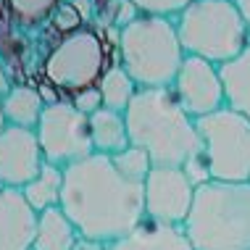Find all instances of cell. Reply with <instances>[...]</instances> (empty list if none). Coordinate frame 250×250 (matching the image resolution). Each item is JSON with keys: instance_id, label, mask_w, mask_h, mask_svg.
<instances>
[{"instance_id": "obj_6", "label": "cell", "mask_w": 250, "mask_h": 250, "mask_svg": "<svg viewBox=\"0 0 250 250\" xmlns=\"http://www.w3.org/2000/svg\"><path fill=\"white\" fill-rule=\"evenodd\" d=\"M116 61H113V53L108 48L103 32L82 24L79 29L58 35L48 56L42 58V79L53 90L66 92L71 98L77 92L98 87L105 71Z\"/></svg>"}, {"instance_id": "obj_15", "label": "cell", "mask_w": 250, "mask_h": 250, "mask_svg": "<svg viewBox=\"0 0 250 250\" xmlns=\"http://www.w3.org/2000/svg\"><path fill=\"white\" fill-rule=\"evenodd\" d=\"M79 240L74 221L61 206L48 208L37 216V234L32 250H71Z\"/></svg>"}, {"instance_id": "obj_14", "label": "cell", "mask_w": 250, "mask_h": 250, "mask_svg": "<svg viewBox=\"0 0 250 250\" xmlns=\"http://www.w3.org/2000/svg\"><path fill=\"white\" fill-rule=\"evenodd\" d=\"M90 134H92V147L100 155H119L132 145L129 140V126L126 116L111 108H100L90 116Z\"/></svg>"}, {"instance_id": "obj_16", "label": "cell", "mask_w": 250, "mask_h": 250, "mask_svg": "<svg viewBox=\"0 0 250 250\" xmlns=\"http://www.w3.org/2000/svg\"><path fill=\"white\" fill-rule=\"evenodd\" d=\"M45 105L48 103H45L42 92L29 84H13L11 92L3 98V111L8 126H21V129H37Z\"/></svg>"}, {"instance_id": "obj_18", "label": "cell", "mask_w": 250, "mask_h": 250, "mask_svg": "<svg viewBox=\"0 0 250 250\" xmlns=\"http://www.w3.org/2000/svg\"><path fill=\"white\" fill-rule=\"evenodd\" d=\"M21 192H24L26 203H29L37 213L61 206V195H63V168L45 164L42 171H40Z\"/></svg>"}, {"instance_id": "obj_22", "label": "cell", "mask_w": 250, "mask_h": 250, "mask_svg": "<svg viewBox=\"0 0 250 250\" xmlns=\"http://www.w3.org/2000/svg\"><path fill=\"white\" fill-rule=\"evenodd\" d=\"M143 16H161V19H177L185 8H190L195 0H132Z\"/></svg>"}, {"instance_id": "obj_30", "label": "cell", "mask_w": 250, "mask_h": 250, "mask_svg": "<svg viewBox=\"0 0 250 250\" xmlns=\"http://www.w3.org/2000/svg\"><path fill=\"white\" fill-rule=\"evenodd\" d=\"M229 3H234V0H229Z\"/></svg>"}, {"instance_id": "obj_25", "label": "cell", "mask_w": 250, "mask_h": 250, "mask_svg": "<svg viewBox=\"0 0 250 250\" xmlns=\"http://www.w3.org/2000/svg\"><path fill=\"white\" fill-rule=\"evenodd\" d=\"M71 250H108V245L105 242H98V240H90V237H79Z\"/></svg>"}, {"instance_id": "obj_1", "label": "cell", "mask_w": 250, "mask_h": 250, "mask_svg": "<svg viewBox=\"0 0 250 250\" xmlns=\"http://www.w3.org/2000/svg\"><path fill=\"white\" fill-rule=\"evenodd\" d=\"M61 208L79 237L111 245L145 221V185L126 179L111 155L92 153L63 168Z\"/></svg>"}, {"instance_id": "obj_10", "label": "cell", "mask_w": 250, "mask_h": 250, "mask_svg": "<svg viewBox=\"0 0 250 250\" xmlns=\"http://www.w3.org/2000/svg\"><path fill=\"white\" fill-rule=\"evenodd\" d=\"M171 92L192 119H203L227 105L219 66L195 56H185L177 79L171 84Z\"/></svg>"}, {"instance_id": "obj_5", "label": "cell", "mask_w": 250, "mask_h": 250, "mask_svg": "<svg viewBox=\"0 0 250 250\" xmlns=\"http://www.w3.org/2000/svg\"><path fill=\"white\" fill-rule=\"evenodd\" d=\"M185 56L203 58L213 66L234 61L250 45V32L237 3L195 0L174 19Z\"/></svg>"}, {"instance_id": "obj_13", "label": "cell", "mask_w": 250, "mask_h": 250, "mask_svg": "<svg viewBox=\"0 0 250 250\" xmlns=\"http://www.w3.org/2000/svg\"><path fill=\"white\" fill-rule=\"evenodd\" d=\"M108 250H195L187 240L185 229L171 224H158V221L145 219L137 229H132L126 237L111 242Z\"/></svg>"}, {"instance_id": "obj_27", "label": "cell", "mask_w": 250, "mask_h": 250, "mask_svg": "<svg viewBox=\"0 0 250 250\" xmlns=\"http://www.w3.org/2000/svg\"><path fill=\"white\" fill-rule=\"evenodd\" d=\"M234 3H237L242 19H245V24H248V32H250V0H234Z\"/></svg>"}, {"instance_id": "obj_28", "label": "cell", "mask_w": 250, "mask_h": 250, "mask_svg": "<svg viewBox=\"0 0 250 250\" xmlns=\"http://www.w3.org/2000/svg\"><path fill=\"white\" fill-rule=\"evenodd\" d=\"M5 126H8V121H5V111H3V100H0V134L5 132Z\"/></svg>"}, {"instance_id": "obj_12", "label": "cell", "mask_w": 250, "mask_h": 250, "mask_svg": "<svg viewBox=\"0 0 250 250\" xmlns=\"http://www.w3.org/2000/svg\"><path fill=\"white\" fill-rule=\"evenodd\" d=\"M37 211L21 190L0 187V250H32L37 234Z\"/></svg>"}, {"instance_id": "obj_17", "label": "cell", "mask_w": 250, "mask_h": 250, "mask_svg": "<svg viewBox=\"0 0 250 250\" xmlns=\"http://www.w3.org/2000/svg\"><path fill=\"white\" fill-rule=\"evenodd\" d=\"M227 105L250 121V45L234 61L219 66Z\"/></svg>"}, {"instance_id": "obj_29", "label": "cell", "mask_w": 250, "mask_h": 250, "mask_svg": "<svg viewBox=\"0 0 250 250\" xmlns=\"http://www.w3.org/2000/svg\"><path fill=\"white\" fill-rule=\"evenodd\" d=\"M0 8H3V0H0Z\"/></svg>"}, {"instance_id": "obj_23", "label": "cell", "mask_w": 250, "mask_h": 250, "mask_svg": "<svg viewBox=\"0 0 250 250\" xmlns=\"http://www.w3.org/2000/svg\"><path fill=\"white\" fill-rule=\"evenodd\" d=\"M66 100H71V103L77 105L82 113H87V116H92L95 111H100V108H103V98H100V90H98V87L84 90V92H77V95H71V98H66Z\"/></svg>"}, {"instance_id": "obj_26", "label": "cell", "mask_w": 250, "mask_h": 250, "mask_svg": "<svg viewBox=\"0 0 250 250\" xmlns=\"http://www.w3.org/2000/svg\"><path fill=\"white\" fill-rule=\"evenodd\" d=\"M11 87H13V82H11L8 71H5V66L0 63V100H3V98L11 92Z\"/></svg>"}, {"instance_id": "obj_11", "label": "cell", "mask_w": 250, "mask_h": 250, "mask_svg": "<svg viewBox=\"0 0 250 250\" xmlns=\"http://www.w3.org/2000/svg\"><path fill=\"white\" fill-rule=\"evenodd\" d=\"M48 164L35 129L5 126L0 134V187L24 190Z\"/></svg>"}, {"instance_id": "obj_8", "label": "cell", "mask_w": 250, "mask_h": 250, "mask_svg": "<svg viewBox=\"0 0 250 250\" xmlns=\"http://www.w3.org/2000/svg\"><path fill=\"white\" fill-rule=\"evenodd\" d=\"M35 132L45 161L53 166L69 168L71 164H79L95 153L90 134V116L66 98L50 100L45 105Z\"/></svg>"}, {"instance_id": "obj_21", "label": "cell", "mask_w": 250, "mask_h": 250, "mask_svg": "<svg viewBox=\"0 0 250 250\" xmlns=\"http://www.w3.org/2000/svg\"><path fill=\"white\" fill-rule=\"evenodd\" d=\"M113 164L119 166V171L124 174L126 179L140 182V185H145L147 174L153 171V161H150V155H147V150L134 147V145H129L124 153L113 155Z\"/></svg>"}, {"instance_id": "obj_20", "label": "cell", "mask_w": 250, "mask_h": 250, "mask_svg": "<svg viewBox=\"0 0 250 250\" xmlns=\"http://www.w3.org/2000/svg\"><path fill=\"white\" fill-rule=\"evenodd\" d=\"M98 90H100V98H103V108L126 113V108H129V103L134 100L140 87L134 84V79L124 71V66L116 61V63L105 71V77L100 79Z\"/></svg>"}, {"instance_id": "obj_9", "label": "cell", "mask_w": 250, "mask_h": 250, "mask_svg": "<svg viewBox=\"0 0 250 250\" xmlns=\"http://www.w3.org/2000/svg\"><path fill=\"white\" fill-rule=\"evenodd\" d=\"M195 200V185L182 166H153L145 179V219L185 227Z\"/></svg>"}, {"instance_id": "obj_3", "label": "cell", "mask_w": 250, "mask_h": 250, "mask_svg": "<svg viewBox=\"0 0 250 250\" xmlns=\"http://www.w3.org/2000/svg\"><path fill=\"white\" fill-rule=\"evenodd\" d=\"M182 229L195 250H250V182L198 185Z\"/></svg>"}, {"instance_id": "obj_24", "label": "cell", "mask_w": 250, "mask_h": 250, "mask_svg": "<svg viewBox=\"0 0 250 250\" xmlns=\"http://www.w3.org/2000/svg\"><path fill=\"white\" fill-rule=\"evenodd\" d=\"M143 13L137 11V5L132 3V0H116V13H113V24L119 26V32L124 29V26H129L134 19H140Z\"/></svg>"}, {"instance_id": "obj_4", "label": "cell", "mask_w": 250, "mask_h": 250, "mask_svg": "<svg viewBox=\"0 0 250 250\" xmlns=\"http://www.w3.org/2000/svg\"><path fill=\"white\" fill-rule=\"evenodd\" d=\"M116 56L140 90L171 87L185 61L174 19L140 16L116 37Z\"/></svg>"}, {"instance_id": "obj_19", "label": "cell", "mask_w": 250, "mask_h": 250, "mask_svg": "<svg viewBox=\"0 0 250 250\" xmlns=\"http://www.w3.org/2000/svg\"><path fill=\"white\" fill-rule=\"evenodd\" d=\"M63 0H3V8L8 13L11 24L19 29H40L42 24L53 21L56 11Z\"/></svg>"}, {"instance_id": "obj_2", "label": "cell", "mask_w": 250, "mask_h": 250, "mask_svg": "<svg viewBox=\"0 0 250 250\" xmlns=\"http://www.w3.org/2000/svg\"><path fill=\"white\" fill-rule=\"evenodd\" d=\"M124 116L132 145L147 150L153 166H185L200 153L195 119L179 105L171 87L137 90Z\"/></svg>"}, {"instance_id": "obj_7", "label": "cell", "mask_w": 250, "mask_h": 250, "mask_svg": "<svg viewBox=\"0 0 250 250\" xmlns=\"http://www.w3.org/2000/svg\"><path fill=\"white\" fill-rule=\"evenodd\" d=\"M195 126L211 179L250 182V121L224 105L216 113L195 119Z\"/></svg>"}]
</instances>
